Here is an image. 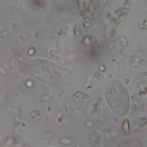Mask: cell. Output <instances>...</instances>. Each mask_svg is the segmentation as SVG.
Masks as SVG:
<instances>
[{
    "label": "cell",
    "instance_id": "obj_1",
    "mask_svg": "<svg viewBox=\"0 0 147 147\" xmlns=\"http://www.w3.org/2000/svg\"><path fill=\"white\" fill-rule=\"evenodd\" d=\"M105 96L107 104L118 115L127 114L129 109V99L124 84L115 79L109 80L105 86Z\"/></svg>",
    "mask_w": 147,
    "mask_h": 147
},
{
    "label": "cell",
    "instance_id": "obj_2",
    "mask_svg": "<svg viewBox=\"0 0 147 147\" xmlns=\"http://www.w3.org/2000/svg\"><path fill=\"white\" fill-rule=\"evenodd\" d=\"M27 69L31 75L45 84L57 85L64 80L63 72L60 67L48 60H32L27 64Z\"/></svg>",
    "mask_w": 147,
    "mask_h": 147
},
{
    "label": "cell",
    "instance_id": "obj_3",
    "mask_svg": "<svg viewBox=\"0 0 147 147\" xmlns=\"http://www.w3.org/2000/svg\"><path fill=\"white\" fill-rule=\"evenodd\" d=\"M123 129L124 131H125L127 134H128L129 132V121L127 119H126L123 125Z\"/></svg>",
    "mask_w": 147,
    "mask_h": 147
}]
</instances>
